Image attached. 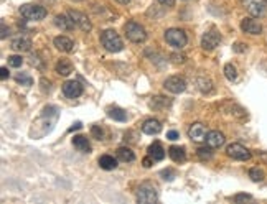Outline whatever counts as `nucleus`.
<instances>
[{
	"label": "nucleus",
	"instance_id": "41",
	"mask_svg": "<svg viewBox=\"0 0 267 204\" xmlns=\"http://www.w3.org/2000/svg\"><path fill=\"white\" fill-rule=\"evenodd\" d=\"M7 35H9V28L5 23H2V38H7Z\"/></svg>",
	"mask_w": 267,
	"mask_h": 204
},
{
	"label": "nucleus",
	"instance_id": "11",
	"mask_svg": "<svg viewBox=\"0 0 267 204\" xmlns=\"http://www.w3.org/2000/svg\"><path fill=\"white\" fill-rule=\"evenodd\" d=\"M63 92L66 97L70 99H76L83 94V86H81L79 81H66L63 84Z\"/></svg>",
	"mask_w": 267,
	"mask_h": 204
},
{
	"label": "nucleus",
	"instance_id": "23",
	"mask_svg": "<svg viewBox=\"0 0 267 204\" xmlns=\"http://www.w3.org/2000/svg\"><path fill=\"white\" fill-rule=\"evenodd\" d=\"M107 115L110 119H114L117 122H125L127 120V112L124 109H119V107H109L107 109Z\"/></svg>",
	"mask_w": 267,
	"mask_h": 204
},
{
	"label": "nucleus",
	"instance_id": "35",
	"mask_svg": "<svg viewBox=\"0 0 267 204\" xmlns=\"http://www.w3.org/2000/svg\"><path fill=\"white\" fill-rule=\"evenodd\" d=\"M162 176H163V180L172 181V180L175 178V171H172V170H163V171H162Z\"/></svg>",
	"mask_w": 267,
	"mask_h": 204
},
{
	"label": "nucleus",
	"instance_id": "18",
	"mask_svg": "<svg viewBox=\"0 0 267 204\" xmlns=\"http://www.w3.org/2000/svg\"><path fill=\"white\" fill-rule=\"evenodd\" d=\"M73 145H74V148H76L78 151L81 153H89L91 151V145H89V140L86 137L83 135H76L73 138Z\"/></svg>",
	"mask_w": 267,
	"mask_h": 204
},
{
	"label": "nucleus",
	"instance_id": "9",
	"mask_svg": "<svg viewBox=\"0 0 267 204\" xmlns=\"http://www.w3.org/2000/svg\"><path fill=\"white\" fill-rule=\"evenodd\" d=\"M219 41H221V36L216 30H210V32H206L203 35V38H202V46L203 49L206 51H211L214 49L218 45H219Z\"/></svg>",
	"mask_w": 267,
	"mask_h": 204
},
{
	"label": "nucleus",
	"instance_id": "37",
	"mask_svg": "<svg viewBox=\"0 0 267 204\" xmlns=\"http://www.w3.org/2000/svg\"><path fill=\"white\" fill-rule=\"evenodd\" d=\"M152 163H153V158H152V157H147V158H144V162H142V165L145 166V168H150Z\"/></svg>",
	"mask_w": 267,
	"mask_h": 204
},
{
	"label": "nucleus",
	"instance_id": "3",
	"mask_svg": "<svg viewBox=\"0 0 267 204\" xmlns=\"http://www.w3.org/2000/svg\"><path fill=\"white\" fill-rule=\"evenodd\" d=\"M124 32H125V36L134 43H142L147 38L145 28L140 23H137V21H127L124 27Z\"/></svg>",
	"mask_w": 267,
	"mask_h": 204
},
{
	"label": "nucleus",
	"instance_id": "24",
	"mask_svg": "<svg viewBox=\"0 0 267 204\" xmlns=\"http://www.w3.org/2000/svg\"><path fill=\"white\" fill-rule=\"evenodd\" d=\"M117 158L121 160V162H124V163H130V162H134V160H136V155H134V151L130 148L121 147V148L117 150Z\"/></svg>",
	"mask_w": 267,
	"mask_h": 204
},
{
	"label": "nucleus",
	"instance_id": "26",
	"mask_svg": "<svg viewBox=\"0 0 267 204\" xmlns=\"http://www.w3.org/2000/svg\"><path fill=\"white\" fill-rule=\"evenodd\" d=\"M196 84H198L199 91H202V92H211V91H213V84H211L210 79L198 78V79H196Z\"/></svg>",
	"mask_w": 267,
	"mask_h": 204
},
{
	"label": "nucleus",
	"instance_id": "25",
	"mask_svg": "<svg viewBox=\"0 0 267 204\" xmlns=\"http://www.w3.org/2000/svg\"><path fill=\"white\" fill-rule=\"evenodd\" d=\"M56 72H58V74H61V76L71 74V72H73L71 61H68V60H59L58 64H56Z\"/></svg>",
	"mask_w": 267,
	"mask_h": 204
},
{
	"label": "nucleus",
	"instance_id": "13",
	"mask_svg": "<svg viewBox=\"0 0 267 204\" xmlns=\"http://www.w3.org/2000/svg\"><path fill=\"white\" fill-rule=\"evenodd\" d=\"M206 143H208V147H211V148H219L225 145V135L218 132V130H211V132H208V135H206Z\"/></svg>",
	"mask_w": 267,
	"mask_h": 204
},
{
	"label": "nucleus",
	"instance_id": "17",
	"mask_svg": "<svg viewBox=\"0 0 267 204\" xmlns=\"http://www.w3.org/2000/svg\"><path fill=\"white\" fill-rule=\"evenodd\" d=\"M55 46L59 51H63V53H71V51L74 49V43L68 38V36H56Z\"/></svg>",
	"mask_w": 267,
	"mask_h": 204
},
{
	"label": "nucleus",
	"instance_id": "5",
	"mask_svg": "<svg viewBox=\"0 0 267 204\" xmlns=\"http://www.w3.org/2000/svg\"><path fill=\"white\" fill-rule=\"evenodd\" d=\"M157 199H159L157 189H155V186H152L150 183H144L139 188V191H137V201L139 202L148 204V202H155Z\"/></svg>",
	"mask_w": 267,
	"mask_h": 204
},
{
	"label": "nucleus",
	"instance_id": "33",
	"mask_svg": "<svg viewBox=\"0 0 267 204\" xmlns=\"http://www.w3.org/2000/svg\"><path fill=\"white\" fill-rule=\"evenodd\" d=\"M172 61L175 63V64H182V63H185V61H187V56H185V55H172Z\"/></svg>",
	"mask_w": 267,
	"mask_h": 204
},
{
	"label": "nucleus",
	"instance_id": "15",
	"mask_svg": "<svg viewBox=\"0 0 267 204\" xmlns=\"http://www.w3.org/2000/svg\"><path fill=\"white\" fill-rule=\"evenodd\" d=\"M55 25L58 28H61L63 32H71V30H74V27H76V23L73 21L70 13L68 15H56L55 17Z\"/></svg>",
	"mask_w": 267,
	"mask_h": 204
},
{
	"label": "nucleus",
	"instance_id": "34",
	"mask_svg": "<svg viewBox=\"0 0 267 204\" xmlns=\"http://www.w3.org/2000/svg\"><path fill=\"white\" fill-rule=\"evenodd\" d=\"M233 199H234L236 202H241V201H251V199H252V196H251V194H236Z\"/></svg>",
	"mask_w": 267,
	"mask_h": 204
},
{
	"label": "nucleus",
	"instance_id": "7",
	"mask_svg": "<svg viewBox=\"0 0 267 204\" xmlns=\"http://www.w3.org/2000/svg\"><path fill=\"white\" fill-rule=\"evenodd\" d=\"M163 86H165V89L173 92V94H180L183 92L185 89H187V81H185L183 78L180 76H170L167 78V81L163 83Z\"/></svg>",
	"mask_w": 267,
	"mask_h": 204
},
{
	"label": "nucleus",
	"instance_id": "27",
	"mask_svg": "<svg viewBox=\"0 0 267 204\" xmlns=\"http://www.w3.org/2000/svg\"><path fill=\"white\" fill-rule=\"evenodd\" d=\"M15 81H17L18 84H21V86H32L33 84V79L30 78L28 74H25V72H18V74L15 76Z\"/></svg>",
	"mask_w": 267,
	"mask_h": 204
},
{
	"label": "nucleus",
	"instance_id": "14",
	"mask_svg": "<svg viewBox=\"0 0 267 204\" xmlns=\"http://www.w3.org/2000/svg\"><path fill=\"white\" fill-rule=\"evenodd\" d=\"M241 28H242L244 33H249V35H259L262 32L261 23L256 20H252V18H244L241 21Z\"/></svg>",
	"mask_w": 267,
	"mask_h": 204
},
{
	"label": "nucleus",
	"instance_id": "6",
	"mask_svg": "<svg viewBox=\"0 0 267 204\" xmlns=\"http://www.w3.org/2000/svg\"><path fill=\"white\" fill-rule=\"evenodd\" d=\"M226 153H228L229 158L239 160V162H246V160L251 158V151L246 147H244V145H241V143H231V145H228Z\"/></svg>",
	"mask_w": 267,
	"mask_h": 204
},
{
	"label": "nucleus",
	"instance_id": "31",
	"mask_svg": "<svg viewBox=\"0 0 267 204\" xmlns=\"http://www.w3.org/2000/svg\"><path fill=\"white\" fill-rule=\"evenodd\" d=\"M21 63H24V60H21V56H17V55L9 56V64H10L12 68H20Z\"/></svg>",
	"mask_w": 267,
	"mask_h": 204
},
{
	"label": "nucleus",
	"instance_id": "12",
	"mask_svg": "<svg viewBox=\"0 0 267 204\" xmlns=\"http://www.w3.org/2000/svg\"><path fill=\"white\" fill-rule=\"evenodd\" d=\"M70 15H71L74 23H76V27H79L81 30H83V32H91L93 25H91V21H89V18L84 15V13L76 12V10H71Z\"/></svg>",
	"mask_w": 267,
	"mask_h": 204
},
{
	"label": "nucleus",
	"instance_id": "38",
	"mask_svg": "<svg viewBox=\"0 0 267 204\" xmlns=\"http://www.w3.org/2000/svg\"><path fill=\"white\" fill-rule=\"evenodd\" d=\"M167 138H168V140H176L178 132H176V130H170V132L167 134Z\"/></svg>",
	"mask_w": 267,
	"mask_h": 204
},
{
	"label": "nucleus",
	"instance_id": "43",
	"mask_svg": "<svg viewBox=\"0 0 267 204\" xmlns=\"http://www.w3.org/2000/svg\"><path fill=\"white\" fill-rule=\"evenodd\" d=\"M79 129H81V123H79V122H76V123H74V125L70 129V132H73V130H79Z\"/></svg>",
	"mask_w": 267,
	"mask_h": 204
},
{
	"label": "nucleus",
	"instance_id": "28",
	"mask_svg": "<svg viewBox=\"0 0 267 204\" xmlns=\"http://www.w3.org/2000/svg\"><path fill=\"white\" fill-rule=\"evenodd\" d=\"M249 178L252 181H256V183H259V181L264 180V171L261 168H251L249 170Z\"/></svg>",
	"mask_w": 267,
	"mask_h": 204
},
{
	"label": "nucleus",
	"instance_id": "29",
	"mask_svg": "<svg viewBox=\"0 0 267 204\" xmlns=\"http://www.w3.org/2000/svg\"><path fill=\"white\" fill-rule=\"evenodd\" d=\"M225 76L229 79V81H236L237 71H236V68L233 66V64H226V66H225Z\"/></svg>",
	"mask_w": 267,
	"mask_h": 204
},
{
	"label": "nucleus",
	"instance_id": "30",
	"mask_svg": "<svg viewBox=\"0 0 267 204\" xmlns=\"http://www.w3.org/2000/svg\"><path fill=\"white\" fill-rule=\"evenodd\" d=\"M198 157L199 160H203V162H206V160H211L213 157V151H211V147L210 148H206V147H202V148H198Z\"/></svg>",
	"mask_w": 267,
	"mask_h": 204
},
{
	"label": "nucleus",
	"instance_id": "8",
	"mask_svg": "<svg viewBox=\"0 0 267 204\" xmlns=\"http://www.w3.org/2000/svg\"><path fill=\"white\" fill-rule=\"evenodd\" d=\"M244 9H246L252 17H262L265 13L264 0H242Z\"/></svg>",
	"mask_w": 267,
	"mask_h": 204
},
{
	"label": "nucleus",
	"instance_id": "16",
	"mask_svg": "<svg viewBox=\"0 0 267 204\" xmlns=\"http://www.w3.org/2000/svg\"><path fill=\"white\" fill-rule=\"evenodd\" d=\"M160 130H162V123L155 119L145 120L144 125H142V132L147 135H157V134H160Z\"/></svg>",
	"mask_w": 267,
	"mask_h": 204
},
{
	"label": "nucleus",
	"instance_id": "10",
	"mask_svg": "<svg viewBox=\"0 0 267 204\" xmlns=\"http://www.w3.org/2000/svg\"><path fill=\"white\" fill-rule=\"evenodd\" d=\"M206 135H208L206 134V127L203 125V123H199V122L193 123V125L190 127V130H188V137L191 138L193 142H196V143L205 142Z\"/></svg>",
	"mask_w": 267,
	"mask_h": 204
},
{
	"label": "nucleus",
	"instance_id": "1",
	"mask_svg": "<svg viewBox=\"0 0 267 204\" xmlns=\"http://www.w3.org/2000/svg\"><path fill=\"white\" fill-rule=\"evenodd\" d=\"M101 45L106 48L110 53H119L124 45H122V40L114 30H104L101 33Z\"/></svg>",
	"mask_w": 267,
	"mask_h": 204
},
{
	"label": "nucleus",
	"instance_id": "22",
	"mask_svg": "<svg viewBox=\"0 0 267 204\" xmlns=\"http://www.w3.org/2000/svg\"><path fill=\"white\" fill-rule=\"evenodd\" d=\"M168 155H170V158H172L175 163H183L185 160H187V155H185V148H182V147H170Z\"/></svg>",
	"mask_w": 267,
	"mask_h": 204
},
{
	"label": "nucleus",
	"instance_id": "20",
	"mask_svg": "<svg viewBox=\"0 0 267 204\" xmlns=\"http://www.w3.org/2000/svg\"><path fill=\"white\" fill-rule=\"evenodd\" d=\"M30 48H32V41H30L28 38H25V36H18V38L12 40V49L15 51H28Z\"/></svg>",
	"mask_w": 267,
	"mask_h": 204
},
{
	"label": "nucleus",
	"instance_id": "36",
	"mask_svg": "<svg viewBox=\"0 0 267 204\" xmlns=\"http://www.w3.org/2000/svg\"><path fill=\"white\" fill-rule=\"evenodd\" d=\"M32 64H33L35 68L43 69V63H40V55H33L32 56Z\"/></svg>",
	"mask_w": 267,
	"mask_h": 204
},
{
	"label": "nucleus",
	"instance_id": "39",
	"mask_svg": "<svg viewBox=\"0 0 267 204\" xmlns=\"http://www.w3.org/2000/svg\"><path fill=\"white\" fill-rule=\"evenodd\" d=\"M0 78H2L4 81H5V79L9 78V69H7V68H2V69H0Z\"/></svg>",
	"mask_w": 267,
	"mask_h": 204
},
{
	"label": "nucleus",
	"instance_id": "32",
	"mask_svg": "<svg viewBox=\"0 0 267 204\" xmlns=\"http://www.w3.org/2000/svg\"><path fill=\"white\" fill-rule=\"evenodd\" d=\"M91 134H93L94 138H98V140H102V137H104V130H102L99 125H94V127L91 129Z\"/></svg>",
	"mask_w": 267,
	"mask_h": 204
},
{
	"label": "nucleus",
	"instance_id": "40",
	"mask_svg": "<svg viewBox=\"0 0 267 204\" xmlns=\"http://www.w3.org/2000/svg\"><path fill=\"white\" fill-rule=\"evenodd\" d=\"M159 2H160L162 5H165V7H172V5L175 4V0H159Z\"/></svg>",
	"mask_w": 267,
	"mask_h": 204
},
{
	"label": "nucleus",
	"instance_id": "19",
	"mask_svg": "<svg viewBox=\"0 0 267 204\" xmlns=\"http://www.w3.org/2000/svg\"><path fill=\"white\" fill-rule=\"evenodd\" d=\"M148 157H152L153 162H160V160L165 158V150L162 148V145L159 142H153L148 147Z\"/></svg>",
	"mask_w": 267,
	"mask_h": 204
},
{
	"label": "nucleus",
	"instance_id": "4",
	"mask_svg": "<svg viewBox=\"0 0 267 204\" xmlns=\"http://www.w3.org/2000/svg\"><path fill=\"white\" fill-rule=\"evenodd\" d=\"M165 40L170 46H173V48H178V49H182L185 45H187V35H185L183 30H178V28H170V30L165 32Z\"/></svg>",
	"mask_w": 267,
	"mask_h": 204
},
{
	"label": "nucleus",
	"instance_id": "21",
	"mask_svg": "<svg viewBox=\"0 0 267 204\" xmlns=\"http://www.w3.org/2000/svg\"><path fill=\"white\" fill-rule=\"evenodd\" d=\"M99 166L102 170H116L117 168V160L113 155H102L99 158Z\"/></svg>",
	"mask_w": 267,
	"mask_h": 204
},
{
	"label": "nucleus",
	"instance_id": "42",
	"mask_svg": "<svg viewBox=\"0 0 267 204\" xmlns=\"http://www.w3.org/2000/svg\"><path fill=\"white\" fill-rule=\"evenodd\" d=\"M234 49L236 51H244V49H246V45H242V43H237V45H234Z\"/></svg>",
	"mask_w": 267,
	"mask_h": 204
},
{
	"label": "nucleus",
	"instance_id": "2",
	"mask_svg": "<svg viewBox=\"0 0 267 204\" xmlns=\"http://www.w3.org/2000/svg\"><path fill=\"white\" fill-rule=\"evenodd\" d=\"M20 15L25 20L38 21V20H43L44 17H47V10H44V7H41V5L27 4V5L20 7Z\"/></svg>",
	"mask_w": 267,
	"mask_h": 204
}]
</instances>
